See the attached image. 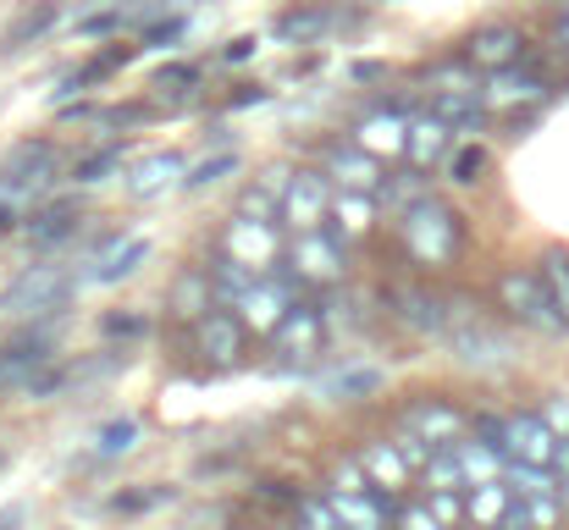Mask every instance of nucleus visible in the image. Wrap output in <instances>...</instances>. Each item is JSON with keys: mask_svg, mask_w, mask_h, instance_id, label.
Listing matches in <instances>:
<instances>
[{"mask_svg": "<svg viewBox=\"0 0 569 530\" xmlns=\"http://www.w3.org/2000/svg\"><path fill=\"white\" fill-rule=\"evenodd\" d=\"M398 238L409 249L415 266H448L459 254V216L442 199H415L409 210H398Z\"/></svg>", "mask_w": 569, "mask_h": 530, "instance_id": "1", "label": "nucleus"}, {"mask_svg": "<svg viewBox=\"0 0 569 530\" xmlns=\"http://www.w3.org/2000/svg\"><path fill=\"white\" fill-rule=\"evenodd\" d=\"M277 266H282L299 288H338V282L349 277V249H343L338 232L310 227V232H293V238H288V249H282Z\"/></svg>", "mask_w": 569, "mask_h": 530, "instance_id": "2", "label": "nucleus"}, {"mask_svg": "<svg viewBox=\"0 0 569 530\" xmlns=\"http://www.w3.org/2000/svg\"><path fill=\"white\" fill-rule=\"evenodd\" d=\"M498 304H503L520 327H537V332H565L569 327V316L559 310V299H553L542 266H537V271H531V266L503 271V277H498Z\"/></svg>", "mask_w": 569, "mask_h": 530, "instance_id": "3", "label": "nucleus"}, {"mask_svg": "<svg viewBox=\"0 0 569 530\" xmlns=\"http://www.w3.org/2000/svg\"><path fill=\"white\" fill-rule=\"evenodd\" d=\"M56 172H61L56 144H50V139H22V144H11L6 161H0V188L28 204L33 193H44V188L56 182Z\"/></svg>", "mask_w": 569, "mask_h": 530, "instance_id": "4", "label": "nucleus"}, {"mask_svg": "<svg viewBox=\"0 0 569 530\" xmlns=\"http://www.w3.org/2000/svg\"><path fill=\"white\" fill-rule=\"evenodd\" d=\"M67 293H72L67 266H28L11 288H0V316H44V310L67 304Z\"/></svg>", "mask_w": 569, "mask_h": 530, "instance_id": "5", "label": "nucleus"}, {"mask_svg": "<svg viewBox=\"0 0 569 530\" xmlns=\"http://www.w3.org/2000/svg\"><path fill=\"white\" fill-rule=\"evenodd\" d=\"M327 210H332V177L321 167H305V172L288 177V193H282V210H277L288 238L310 232V227H327Z\"/></svg>", "mask_w": 569, "mask_h": 530, "instance_id": "6", "label": "nucleus"}, {"mask_svg": "<svg viewBox=\"0 0 569 530\" xmlns=\"http://www.w3.org/2000/svg\"><path fill=\"white\" fill-rule=\"evenodd\" d=\"M293 304H299V282H293L288 271H282V277H271V271H266V277H254V288H249V293H238V299H232V310L243 316V327H254V332H266V338L277 332V321H282Z\"/></svg>", "mask_w": 569, "mask_h": 530, "instance_id": "7", "label": "nucleus"}, {"mask_svg": "<svg viewBox=\"0 0 569 530\" xmlns=\"http://www.w3.org/2000/svg\"><path fill=\"white\" fill-rule=\"evenodd\" d=\"M559 431L542 409H515L503 414V453L509 459H526V464H553L559 459Z\"/></svg>", "mask_w": 569, "mask_h": 530, "instance_id": "8", "label": "nucleus"}, {"mask_svg": "<svg viewBox=\"0 0 569 530\" xmlns=\"http://www.w3.org/2000/svg\"><path fill=\"white\" fill-rule=\"evenodd\" d=\"M221 249L266 271V266H277V254H282V221L232 210V221H227V232H221Z\"/></svg>", "mask_w": 569, "mask_h": 530, "instance_id": "9", "label": "nucleus"}, {"mask_svg": "<svg viewBox=\"0 0 569 530\" xmlns=\"http://www.w3.org/2000/svg\"><path fill=\"white\" fill-rule=\"evenodd\" d=\"M327 343V310H316V304H293L282 321H277V332H271V353H282V359H293V364H305V359H316Z\"/></svg>", "mask_w": 569, "mask_h": 530, "instance_id": "10", "label": "nucleus"}, {"mask_svg": "<svg viewBox=\"0 0 569 530\" xmlns=\"http://www.w3.org/2000/svg\"><path fill=\"white\" fill-rule=\"evenodd\" d=\"M453 133L459 128L442 111H415L409 117V133H403V161L420 167V172H431L442 156H453Z\"/></svg>", "mask_w": 569, "mask_h": 530, "instance_id": "11", "label": "nucleus"}, {"mask_svg": "<svg viewBox=\"0 0 569 530\" xmlns=\"http://www.w3.org/2000/svg\"><path fill=\"white\" fill-rule=\"evenodd\" d=\"M459 56H465L470 67H481V72H503V67H520V61H526V33L509 28V22H498V28H476V33L465 39Z\"/></svg>", "mask_w": 569, "mask_h": 530, "instance_id": "12", "label": "nucleus"}, {"mask_svg": "<svg viewBox=\"0 0 569 530\" xmlns=\"http://www.w3.org/2000/svg\"><path fill=\"white\" fill-rule=\"evenodd\" d=\"M453 359L465 370H498L515 359V343L492 321H470V327H453Z\"/></svg>", "mask_w": 569, "mask_h": 530, "instance_id": "13", "label": "nucleus"}, {"mask_svg": "<svg viewBox=\"0 0 569 530\" xmlns=\"http://www.w3.org/2000/svg\"><path fill=\"white\" fill-rule=\"evenodd\" d=\"M193 343H199V353L210 364H238V353H243V316L216 304L210 316L193 321Z\"/></svg>", "mask_w": 569, "mask_h": 530, "instance_id": "14", "label": "nucleus"}, {"mask_svg": "<svg viewBox=\"0 0 569 530\" xmlns=\"http://www.w3.org/2000/svg\"><path fill=\"white\" fill-rule=\"evenodd\" d=\"M355 459L366 464V476H371V487L387 492V498H398V492H409V481H415V464L403 459V448H398V437H387V442H366V448H355Z\"/></svg>", "mask_w": 569, "mask_h": 530, "instance_id": "15", "label": "nucleus"}, {"mask_svg": "<svg viewBox=\"0 0 569 530\" xmlns=\"http://www.w3.org/2000/svg\"><path fill=\"white\" fill-rule=\"evenodd\" d=\"M321 172L332 177L338 188H366V193L381 188V161H377V150H366V144H332V150H321Z\"/></svg>", "mask_w": 569, "mask_h": 530, "instance_id": "16", "label": "nucleus"}, {"mask_svg": "<svg viewBox=\"0 0 569 530\" xmlns=\"http://www.w3.org/2000/svg\"><path fill=\"white\" fill-rule=\"evenodd\" d=\"M481 100H487V111L542 106V100H548V78H537V72H520V67H503V72H492V83L481 89Z\"/></svg>", "mask_w": 569, "mask_h": 530, "instance_id": "17", "label": "nucleus"}, {"mask_svg": "<svg viewBox=\"0 0 569 530\" xmlns=\"http://www.w3.org/2000/svg\"><path fill=\"white\" fill-rule=\"evenodd\" d=\"M221 299H216V277H210V266H193L183 271L178 282H172V293H167V310L178 316V321H199V316H210Z\"/></svg>", "mask_w": 569, "mask_h": 530, "instance_id": "18", "label": "nucleus"}, {"mask_svg": "<svg viewBox=\"0 0 569 530\" xmlns=\"http://www.w3.org/2000/svg\"><path fill=\"white\" fill-rule=\"evenodd\" d=\"M398 426H415L420 437H431V442H453V437H465V414L453 409V403H442V398H420V403H409L403 409V420Z\"/></svg>", "mask_w": 569, "mask_h": 530, "instance_id": "19", "label": "nucleus"}, {"mask_svg": "<svg viewBox=\"0 0 569 530\" xmlns=\"http://www.w3.org/2000/svg\"><path fill=\"white\" fill-rule=\"evenodd\" d=\"M183 156L178 150H156L150 161H139L133 167V177H128V188H133V199H161L167 188H178L183 182Z\"/></svg>", "mask_w": 569, "mask_h": 530, "instance_id": "20", "label": "nucleus"}, {"mask_svg": "<svg viewBox=\"0 0 569 530\" xmlns=\"http://www.w3.org/2000/svg\"><path fill=\"white\" fill-rule=\"evenodd\" d=\"M453 453H459L470 487H476V481H498V476L509 470V453H503L498 442H487V437H453Z\"/></svg>", "mask_w": 569, "mask_h": 530, "instance_id": "21", "label": "nucleus"}, {"mask_svg": "<svg viewBox=\"0 0 569 530\" xmlns=\"http://www.w3.org/2000/svg\"><path fill=\"white\" fill-rule=\"evenodd\" d=\"M509 509H515V487H509V476H498V481H476L470 498H465V520H481V526L509 520Z\"/></svg>", "mask_w": 569, "mask_h": 530, "instance_id": "22", "label": "nucleus"}, {"mask_svg": "<svg viewBox=\"0 0 569 530\" xmlns=\"http://www.w3.org/2000/svg\"><path fill=\"white\" fill-rule=\"evenodd\" d=\"M327 22H332V6H327V0H316V6H293V11H282V17L271 22V39L299 44V39H316Z\"/></svg>", "mask_w": 569, "mask_h": 530, "instance_id": "23", "label": "nucleus"}, {"mask_svg": "<svg viewBox=\"0 0 569 530\" xmlns=\"http://www.w3.org/2000/svg\"><path fill=\"white\" fill-rule=\"evenodd\" d=\"M288 177L293 172H260V182H249L243 193H238V210L243 216H266V221H277V210H282V193H288Z\"/></svg>", "mask_w": 569, "mask_h": 530, "instance_id": "24", "label": "nucleus"}, {"mask_svg": "<svg viewBox=\"0 0 569 530\" xmlns=\"http://www.w3.org/2000/svg\"><path fill=\"white\" fill-rule=\"evenodd\" d=\"M78 232V210H44V216H33L28 227H22V243L28 249H56V243H67Z\"/></svg>", "mask_w": 569, "mask_h": 530, "instance_id": "25", "label": "nucleus"}, {"mask_svg": "<svg viewBox=\"0 0 569 530\" xmlns=\"http://www.w3.org/2000/svg\"><path fill=\"white\" fill-rule=\"evenodd\" d=\"M144 260H150V243H144V238H128L117 254H106V260L94 266V282H100V288H111V282H128V277H133Z\"/></svg>", "mask_w": 569, "mask_h": 530, "instance_id": "26", "label": "nucleus"}, {"mask_svg": "<svg viewBox=\"0 0 569 530\" xmlns=\"http://www.w3.org/2000/svg\"><path fill=\"white\" fill-rule=\"evenodd\" d=\"M293 514H299V526H316V530L343 526V514H338L332 492H327V498H293Z\"/></svg>", "mask_w": 569, "mask_h": 530, "instance_id": "27", "label": "nucleus"}, {"mask_svg": "<svg viewBox=\"0 0 569 530\" xmlns=\"http://www.w3.org/2000/svg\"><path fill=\"white\" fill-rule=\"evenodd\" d=\"M56 17H61V11H56V0H44L39 11H28V17H22V22L6 33V44H11V50H17V44H33L44 28H56Z\"/></svg>", "mask_w": 569, "mask_h": 530, "instance_id": "28", "label": "nucleus"}, {"mask_svg": "<svg viewBox=\"0 0 569 530\" xmlns=\"http://www.w3.org/2000/svg\"><path fill=\"white\" fill-rule=\"evenodd\" d=\"M537 266H542V277H548V288H553V299H559V310L569 316V249H548Z\"/></svg>", "mask_w": 569, "mask_h": 530, "instance_id": "29", "label": "nucleus"}, {"mask_svg": "<svg viewBox=\"0 0 569 530\" xmlns=\"http://www.w3.org/2000/svg\"><path fill=\"white\" fill-rule=\"evenodd\" d=\"M227 172H238V156H210V161H199V167H189V177H183V188H189V193H204L210 182H221Z\"/></svg>", "mask_w": 569, "mask_h": 530, "instance_id": "30", "label": "nucleus"}, {"mask_svg": "<svg viewBox=\"0 0 569 530\" xmlns=\"http://www.w3.org/2000/svg\"><path fill=\"white\" fill-rule=\"evenodd\" d=\"M481 167H487V150H481V144H465V150H453V156H448V172H453L459 188L481 182Z\"/></svg>", "mask_w": 569, "mask_h": 530, "instance_id": "31", "label": "nucleus"}, {"mask_svg": "<svg viewBox=\"0 0 569 530\" xmlns=\"http://www.w3.org/2000/svg\"><path fill=\"white\" fill-rule=\"evenodd\" d=\"M117 161H122V144H111V150H100V156H89V161L78 167V182H106V177L117 172Z\"/></svg>", "mask_w": 569, "mask_h": 530, "instance_id": "32", "label": "nucleus"}, {"mask_svg": "<svg viewBox=\"0 0 569 530\" xmlns=\"http://www.w3.org/2000/svg\"><path fill=\"white\" fill-rule=\"evenodd\" d=\"M133 437H139V426H133V420H111V426L100 431V453H128V448H133Z\"/></svg>", "mask_w": 569, "mask_h": 530, "instance_id": "33", "label": "nucleus"}, {"mask_svg": "<svg viewBox=\"0 0 569 530\" xmlns=\"http://www.w3.org/2000/svg\"><path fill=\"white\" fill-rule=\"evenodd\" d=\"M420 498L437 509V520H465V498L453 487H437V492H420Z\"/></svg>", "mask_w": 569, "mask_h": 530, "instance_id": "34", "label": "nucleus"}, {"mask_svg": "<svg viewBox=\"0 0 569 530\" xmlns=\"http://www.w3.org/2000/svg\"><path fill=\"white\" fill-rule=\"evenodd\" d=\"M161 498H167V492H122V498H117L111 509H122V514H133V509H156Z\"/></svg>", "mask_w": 569, "mask_h": 530, "instance_id": "35", "label": "nucleus"}, {"mask_svg": "<svg viewBox=\"0 0 569 530\" xmlns=\"http://www.w3.org/2000/svg\"><path fill=\"white\" fill-rule=\"evenodd\" d=\"M392 520H403V526H442V520H437V509H431V503H426V509H409V503H403V509H398V514H392Z\"/></svg>", "mask_w": 569, "mask_h": 530, "instance_id": "36", "label": "nucleus"}, {"mask_svg": "<svg viewBox=\"0 0 569 530\" xmlns=\"http://www.w3.org/2000/svg\"><path fill=\"white\" fill-rule=\"evenodd\" d=\"M17 216H22V199L0 188V232H11V227H17Z\"/></svg>", "mask_w": 569, "mask_h": 530, "instance_id": "37", "label": "nucleus"}, {"mask_svg": "<svg viewBox=\"0 0 569 530\" xmlns=\"http://www.w3.org/2000/svg\"><path fill=\"white\" fill-rule=\"evenodd\" d=\"M377 381H381L377 370H355V376H343V381H338V392H371Z\"/></svg>", "mask_w": 569, "mask_h": 530, "instance_id": "38", "label": "nucleus"}, {"mask_svg": "<svg viewBox=\"0 0 569 530\" xmlns=\"http://www.w3.org/2000/svg\"><path fill=\"white\" fill-rule=\"evenodd\" d=\"M548 420H553L559 437H569V398H553V403H548Z\"/></svg>", "mask_w": 569, "mask_h": 530, "instance_id": "39", "label": "nucleus"}, {"mask_svg": "<svg viewBox=\"0 0 569 530\" xmlns=\"http://www.w3.org/2000/svg\"><path fill=\"white\" fill-rule=\"evenodd\" d=\"M106 332H150V321H139V316H111Z\"/></svg>", "mask_w": 569, "mask_h": 530, "instance_id": "40", "label": "nucleus"}, {"mask_svg": "<svg viewBox=\"0 0 569 530\" xmlns=\"http://www.w3.org/2000/svg\"><path fill=\"white\" fill-rule=\"evenodd\" d=\"M178 33H183V22L172 17V22H161V28H150L144 39H150V44H167V39H178Z\"/></svg>", "mask_w": 569, "mask_h": 530, "instance_id": "41", "label": "nucleus"}, {"mask_svg": "<svg viewBox=\"0 0 569 530\" xmlns=\"http://www.w3.org/2000/svg\"><path fill=\"white\" fill-rule=\"evenodd\" d=\"M193 78H199L193 67H167V72H161V83H193Z\"/></svg>", "mask_w": 569, "mask_h": 530, "instance_id": "42", "label": "nucleus"}, {"mask_svg": "<svg viewBox=\"0 0 569 530\" xmlns=\"http://www.w3.org/2000/svg\"><path fill=\"white\" fill-rule=\"evenodd\" d=\"M553 44H559V50H569V6L559 11V22H553Z\"/></svg>", "mask_w": 569, "mask_h": 530, "instance_id": "43", "label": "nucleus"}, {"mask_svg": "<svg viewBox=\"0 0 569 530\" xmlns=\"http://www.w3.org/2000/svg\"><path fill=\"white\" fill-rule=\"evenodd\" d=\"M249 50H254V44H249V39H238V44H227V61H249Z\"/></svg>", "mask_w": 569, "mask_h": 530, "instance_id": "44", "label": "nucleus"}, {"mask_svg": "<svg viewBox=\"0 0 569 530\" xmlns=\"http://www.w3.org/2000/svg\"><path fill=\"white\" fill-rule=\"evenodd\" d=\"M559 498H565V509H569V470H559Z\"/></svg>", "mask_w": 569, "mask_h": 530, "instance_id": "45", "label": "nucleus"}]
</instances>
